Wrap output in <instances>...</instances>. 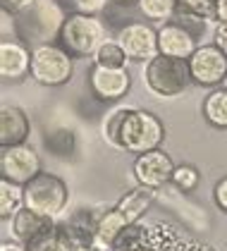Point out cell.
I'll return each instance as SVG.
<instances>
[{"instance_id": "cell-17", "label": "cell", "mask_w": 227, "mask_h": 251, "mask_svg": "<svg viewBox=\"0 0 227 251\" xmlns=\"http://www.w3.org/2000/svg\"><path fill=\"white\" fill-rule=\"evenodd\" d=\"M129 227L127 218L117 208H110L103 215H98L96 223V249H113V244L120 239V234Z\"/></svg>"}, {"instance_id": "cell-25", "label": "cell", "mask_w": 227, "mask_h": 251, "mask_svg": "<svg viewBox=\"0 0 227 251\" xmlns=\"http://www.w3.org/2000/svg\"><path fill=\"white\" fill-rule=\"evenodd\" d=\"M170 184L179 194H191V192H196L199 184H201V173H199V168L191 165V163H179V165L175 168V173H172Z\"/></svg>"}, {"instance_id": "cell-12", "label": "cell", "mask_w": 227, "mask_h": 251, "mask_svg": "<svg viewBox=\"0 0 227 251\" xmlns=\"http://www.w3.org/2000/svg\"><path fill=\"white\" fill-rule=\"evenodd\" d=\"M0 77L5 84L31 79V48L24 41L7 36L0 41Z\"/></svg>"}, {"instance_id": "cell-33", "label": "cell", "mask_w": 227, "mask_h": 251, "mask_svg": "<svg viewBox=\"0 0 227 251\" xmlns=\"http://www.w3.org/2000/svg\"><path fill=\"white\" fill-rule=\"evenodd\" d=\"M96 251H110V249H96Z\"/></svg>"}, {"instance_id": "cell-32", "label": "cell", "mask_w": 227, "mask_h": 251, "mask_svg": "<svg viewBox=\"0 0 227 251\" xmlns=\"http://www.w3.org/2000/svg\"><path fill=\"white\" fill-rule=\"evenodd\" d=\"M113 5H136V0H113Z\"/></svg>"}, {"instance_id": "cell-30", "label": "cell", "mask_w": 227, "mask_h": 251, "mask_svg": "<svg viewBox=\"0 0 227 251\" xmlns=\"http://www.w3.org/2000/svg\"><path fill=\"white\" fill-rule=\"evenodd\" d=\"M0 251H29V249H26V244H22L17 239H5L0 244Z\"/></svg>"}, {"instance_id": "cell-4", "label": "cell", "mask_w": 227, "mask_h": 251, "mask_svg": "<svg viewBox=\"0 0 227 251\" xmlns=\"http://www.w3.org/2000/svg\"><path fill=\"white\" fill-rule=\"evenodd\" d=\"M144 84L158 98H177L194 86L187 60L158 55L144 65Z\"/></svg>"}, {"instance_id": "cell-1", "label": "cell", "mask_w": 227, "mask_h": 251, "mask_svg": "<svg viewBox=\"0 0 227 251\" xmlns=\"http://www.w3.org/2000/svg\"><path fill=\"white\" fill-rule=\"evenodd\" d=\"M65 20L67 7H62L60 0H38L31 10L12 17V36L24 41L29 48L55 43Z\"/></svg>"}, {"instance_id": "cell-10", "label": "cell", "mask_w": 227, "mask_h": 251, "mask_svg": "<svg viewBox=\"0 0 227 251\" xmlns=\"http://www.w3.org/2000/svg\"><path fill=\"white\" fill-rule=\"evenodd\" d=\"M41 155L31 144L0 149V179L15 182L19 187L29 184L41 173Z\"/></svg>"}, {"instance_id": "cell-26", "label": "cell", "mask_w": 227, "mask_h": 251, "mask_svg": "<svg viewBox=\"0 0 227 251\" xmlns=\"http://www.w3.org/2000/svg\"><path fill=\"white\" fill-rule=\"evenodd\" d=\"M67 2V12H79V15H96L101 17L108 5H113V0H65Z\"/></svg>"}, {"instance_id": "cell-23", "label": "cell", "mask_w": 227, "mask_h": 251, "mask_svg": "<svg viewBox=\"0 0 227 251\" xmlns=\"http://www.w3.org/2000/svg\"><path fill=\"white\" fill-rule=\"evenodd\" d=\"M91 60H94V65H101V67H127V62H129L125 48L117 43V39H110V36L98 46Z\"/></svg>"}, {"instance_id": "cell-24", "label": "cell", "mask_w": 227, "mask_h": 251, "mask_svg": "<svg viewBox=\"0 0 227 251\" xmlns=\"http://www.w3.org/2000/svg\"><path fill=\"white\" fill-rule=\"evenodd\" d=\"M26 249L29 251H79L70 242V237L60 230V225H55L53 230L46 232V234H41L31 244H26Z\"/></svg>"}, {"instance_id": "cell-15", "label": "cell", "mask_w": 227, "mask_h": 251, "mask_svg": "<svg viewBox=\"0 0 227 251\" xmlns=\"http://www.w3.org/2000/svg\"><path fill=\"white\" fill-rule=\"evenodd\" d=\"M10 225H12V239H17L22 244H31V242L38 239L41 234H46V232L53 230L57 225V220L24 206V208L10 220Z\"/></svg>"}, {"instance_id": "cell-19", "label": "cell", "mask_w": 227, "mask_h": 251, "mask_svg": "<svg viewBox=\"0 0 227 251\" xmlns=\"http://www.w3.org/2000/svg\"><path fill=\"white\" fill-rule=\"evenodd\" d=\"M110 251H155L153 230H149V227L141 225V223L129 225L127 230L120 234V239L113 244Z\"/></svg>"}, {"instance_id": "cell-2", "label": "cell", "mask_w": 227, "mask_h": 251, "mask_svg": "<svg viewBox=\"0 0 227 251\" xmlns=\"http://www.w3.org/2000/svg\"><path fill=\"white\" fill-rule=\"evenodd\" d=\"M165 122L160 117L146 110V108H129L122 125V136H120V151L129 155H144L149 151L163 149L165 144Z\"/></svg>"}, {"instance_id": "cell-34", "label": "cell", "mask_w": 227, "mask_h": 251, "mask_svg": "<svg viewBox=\"0 0 227 251\" xmlns=\"http://www.w3.org/2000/svg\"><path fill=\"white\" fill-rule=\"evenodd\" d=\"M223 86H225V89H227V79H225V84H223Z\"/></svg>"}, {"instance_id": "cell-28", "label": "cell", "mask_w": 227, "mask_h": 251, "mask_svg": "<svg viewBox=\"0 0 227 251\" xmlns=\"http://www.w3.org/2000/svg\"><path fill=\"white\" fill-rule=\"evenodd\" d=\"M0 2H2V12H7V15L17 17V15H22V12L31 10L38 0H0Z\"/></svg>"}, {"instance_id": "cell-31", "label": "cell", "mask_w": 227, "mask_h": 251, "mask_svg": "<svg viewBox=\"0 0 227 251\" xmlns=\"http://www.w3.org/2000/svg\"><path fill=\"white\" fill-rule=\"evenodd\" d=\"M218 22H227V0H218Z\"/></svg>"}, {"instance_id": "cell-9", "label": "cell", "mask_w": 227, "mask_h": 251, "mask_svg": "<svg viewBox=\"0 0 227 251\" xmlns=\"http://www.w3.org/2000/svg\"><path fill=\"white\" fill-rule=\"evenodd\" d=\"M187 62H189V72H191L194 86H201V89H218V86L225 84L227 55L213 43V41L201 43Z\"/></svg>"}, {"instance_id": "cell-6", "label": "cell", "mask_w": 227, "mask_h": 251, "mask_svg": "<svg viewBox=\"0 0 227 251\" xmlns=\"http://www.w3.org/2000/svg\"><path fill=\"white\" fill-rule=\"evenodd\" d=\"M72 77H75V58L57 41L31 48V79L36 84L57 89L70 84Z\"/></svg>"}, {"instance_id": "cell-27", "label": "cell", "mask_w": 227, "mask_h": 251, "mask_svg": "<svg viewBox=\"0 0 227 251\" xmlns=\"http://www.w3.org/2000/svg\"><path fill=\"white\" fill-rule=\"evenodd\" d=\"M213 203L220 213L227 215V175H223L215 184H213Z\"/></svg>"}, {"instance_id": "cell-3", "label": "cell", "mask_w": 227, "mask_h": 251, "mask_svg": "<svg viewBox=\"0 0 227 251\" xmlns=\"http://www.w3.org/2000/svg\"><path fill=\"white\" fill-rule=\"evenodd\" d=\"M108 39L105 22L96 15H79L67 12V20L60 29L57 43L72 55V58H94L98 46Z\"/></svg>"}, {"instance_id": "cell-5", "label": "cell", "mask_w": 227, "mask_h": 251, "mask_svg": "<svg viewBox=\"0 0 227 251\" xmlns=\"http://www.w3.org/2000/svg\"><path fill=\"white\" fill-rule=\"evenodd\" d=\"M70 203V187L55 173L41 170V173L24 184V206L48 218H60Z\"/></svg>"}, {"instance_id": "cell-21", "label": "cell", "mask_w": 227, "mask_h": 251, "mask_svg": "<svg viewBox=\"0 0 227 251\" xmlns=\"http://www.w3.org/2000/svg\"><path fill=\"white\" fill-rule=\"evenodd\" d=\"M24 208V187L0 179V220L10 223Z\"/></svg>"}, {"instance_id": "cell-13", "label": "cell", "mask_w": 227, "mask_h": 251, "mask_svg": "<svg viewBox=\"0 0 227 251\" xmlns=\"http://www.w3.org/2000/svg\"><path fill=\"white\" fill-rule=\"evenodd\" d=\"M199 46H201L199 36L182 22L172 20L158 26V50H160V55L189 60Z\"/></svg>"}, {"instance_id": "cell-14", "label": "cell", "mask_w": 227, "mask_h": 251, "mask_svg": "<svg viewBox=\"0 0 227 251\" xmlns=\"http://www.w3.org/2000/svg\"><path fill=\"white\" fill-rule=\"evenodd\" d=\"M31 117L17 105H2L0 110V149L29 144Z\"/></svg>"}, {"instance_id": "cell-18", "label": "cell", "mask_w": 227, "mask_h": 251, "mask_svg": "<svg viewBox=\"0 0 227 251\" xmlns=\"http://www.w3.org/2000/svg\"><path fill=\"white\" fill-rule=\"evenodd\" d=\"M201 115L215 129H227V89H210L201 103Z\"/></svg>"}, {"instance_id": "cell-22", "label": "cell", "mask_w": 227, "mask_h": 251, "mask_svg": "<svg viewBox=\"0 0 227 251\" xmlns=\"http://www.w3.org/2000/svg\"><path fill=\"white\" fill-rule=\"evenodd\" d=\"M129 113L127 105H115L113 110H108L103 115V122H101V136L108 146H113L120 151V136H122V125H125V117Z\"/></svg>"}, {"instance_id": "cell-16", "label": "cell", "mask_w": 227, "mask_h": 251, "mask_svg": "<svg viewBox=\"0 0 227 251\" xmlns=\"http://www.w3.org/2000/svg\"><path fill=\"white\" fill-rule=\"evenodd\" d=\"M155 199H158V192H155V189L136 184L134 189H129V192H125L120 196V201L115 203V208L127 218L129 225H136V223H141V218H144L146 213L151 211Z\"/></svg>"}, {"instance_id": "cell-29", "label": "cell", "mask_w": 227, "mask_h": 251, "mask_svg": "<svg viewBox=\"0 0 227 251\" xmlns=\"http://www.w3.org/2000/svg\"><path fill=\"white\" fill-rule=\"evenodd\" d=\"M210 41L227 55V22H218V24L213 26V36H210Z\"/></svg>"}, {"instance_id": "cell-20", "label": "cell", "mask_w": 227, "mask_h": 251, "mask_svg": "<svg viewBox=\"0 0 227 251\" xmlns=\"http://www.w3.org/2000/svg\"><path fill=\"white\" fill-rule=\"evenodd\" d=\"M177 7H179V0H136L139 15L151 24H158V26L175 20Z\"/></svg>"}, {"instance_id": "cell-8", "label": "cell", "mask_w": 227, "mask_h": 251, "mask_svg": "<svg viewBox=\"0 0 227 251\" xmlns=\"http://www.w3.org/2000/svg\"><path fill=\"white\" fill-rule=\"evenodd\" d=\"M86 84L96 100L117 105L132 91V72L127 67H101L91 62L86 72Z\"/></svg>"}, {"instance_id": "cell-7", "label": "cell", "mask_w": 227, "mask_h": 251, "mask_svg": "<svg viewBox=\"0 0 227 251\" xmlns=\"http://www.w3.org/2000/svg\"><path fill=\"white\" fill-rule=\"evenodd\" d=\"M115 39L125 48L129 62L146 65V62H151L153 58L160 55V50H158V26H153L151 22L146 20H132L122 24L117 29Z\"/></svg>"}, {"instance_id": "cell-11", "label": "cell", "mask_w": 227, "mask_h": 251, "mask_svg": "<svg viewBox=\"0 0 227 251\" xmlns=\"http://www.w3.org/2000/svg\"><path fill=\"white\" fill-rule=\"evenodd\" d=\"M175 168L177 165H175L172 155L165 149H155V151H149V153L134 158L132 175H134V179H136V184L158 192V189H163V187L170 184Z\"/></svg>"}]
</instances>
